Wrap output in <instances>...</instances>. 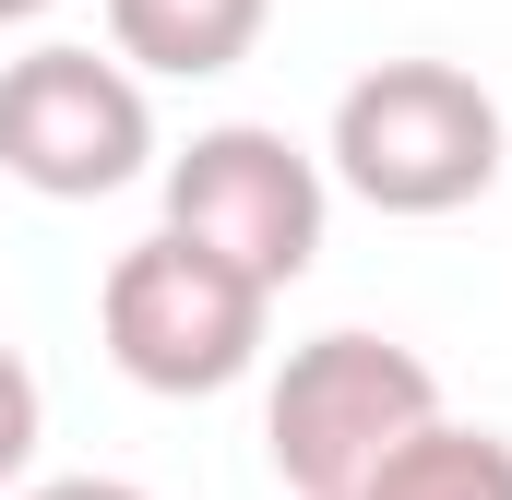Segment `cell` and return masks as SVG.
<instances>
[{"label":"cell","instance_id":"obj_1","mask_svg":"<svg viewBox=\"0 0 512 500\" xmlns=\"http://www.w3.org/2000/svg\"><path fill=\"white\" fill-rule=\"evenodd\" d=\"M322 179H346L370 215H465L501 179V96L453 60H370L334 96Z\"/></svg>","mask_w":512,"mask_h":500},{"label":"cell","instance_id":"obj_2","mask_svg":"<svg viewBox=\"0 0 512 500\" xmlns=\"http://www.w3.org/2000/svg\"><path fill=\"white\" fill-rule=\"evenodd\" d=\"M441 417V370L393 334H310L262 393V453L298 500H346Z\"/></svg>","mask_w":512,"mask_h":500},{"label":"cell","instance_id":"obj_3","mask_svg":"<svg viewBox=\"0 0 512 500\" xmlns=\"http://www.w3.org/2000/svg\"><path fill=\"white\" fill-rule=\"evenodd\" d=\"M322 215H334L322 155H298L274 120H215V131H191L167 155V239L215 250L227 274H251L262 298H286L322 262Z\"/></svg>","mask_w":512,"mask_h":500},{"label":"cell","instance_id":"obj_4","mask_svg":"<svg viewBox=\"0 0 512 500\" xmlns=\"http://www.w3.org/2000/svg\"><path fill=\"white\" fill-rule=\"evenodd\" d=\"M262 322H274V298H262L251 274H227L215 250L191 239H131L108 262V286H96V334H108V358H120L143 393H227V381L262 370Z\"/></svg>","mask_w":512,"mask_h":500},{"label":"cell","instance_id":"obj_5","mask_svg":"<svg viewBox=\"0 0 512 500\" xmlns=\"http://www.w3.org/2000/svg\"><path fill=\"white\" fill-rule=\"evenodd\" d=\"M155 167V108L143 72L96 48H24L0 60V179H24L36 203H108Z\"/></svg>","mask_w":512,"mask_h":500},{"label":"cell","instance_id":"obj_6","mask_svg":"<svg viewBox=\"0 0 512 500\" xmlns=\"http://www.w3.org/2000/svg\"><path fill=\"white\" fill-rule=\"evenodd\" d=\"M274 24V0H108V60L120 72H167V84H203V72H239Z\"/></svg>","mask_w":512,"mask_h":500},{"label":"cell","instance_id":"obj_7","mask_svg":"<svg viewBox=\"0 0 512 500\" xmlns=\"http://www.w3.org/2000/svg\"><path fill=\"white\" fill-rule=\"evenodd\" d=\"M346 500H512V441L465 429V417H429L382 477H358Z\"/></svg>","mask_w":512,"mask_h":500},{"label":"cell","instance_id":"obj_8","mask_svg":"<svg viewBox=\"0 0 512 500\" xmlns=\"http://www.w3.org/2000/svg\"><path fill=\"white\" fill-rule=\"evenodd\" d=\"M36 429H48V393H36V370H24V346H0V489L36 465Z\"/></svg>","mask_w":512,"mask_h":500},{"label":"cell","instance_id":"obj_9","mask_svg":"<svg viewBox=\"0 0 512 500\" xmlns=\"http://www.w3.org/2000/svg\"><path fill=\"white\" fill-rule=\"evenodd\" d=\"M24 500H155V489H131V477H48V489H24Z\"/></svg>","mask_w":512,"mask_h":500},{"label":"cell","instance_id":"obj_10","mask_svg":"<svg viewBox=\"0 0 512 500\" xmlns=\"http://www.w3.org/2000/svg\"><path fill=\"white\" fill-rule=\"evenodd\" d=\"M36 12H48V0H0V24H36Z\"/></svg>","mask_w":512,"mask_h":500}]
</instances>
